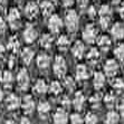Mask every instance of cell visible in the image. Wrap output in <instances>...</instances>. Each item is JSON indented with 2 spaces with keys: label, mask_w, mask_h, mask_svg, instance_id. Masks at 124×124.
Wrapping results in <instances>:
<instances>
[{
  "label": "cell",
  "mask_w": 124,
  "mask_h": 124,
  "mask_svg": "<svg viewBox=\"0 0 124 124\" xmlns=\"http://www.w3.org/2000/svg\"><path fill=\"white\" fill-rule=\"evenodd\" d=\"M53 1H56V0H53Z\"/></svg>",
  "instance_id": "obj_52"
},
{
  "label": "cell",
  "mask_w": 124,
  "mask_h": 124,
  "mask_svg": "<svg viewBox=\"0 0 124 124\" xmlns=\"http://www.w3.org/2000/svg\"><path fill=\"white\" fill-rule=\"evenodd\" d=\"M19 46H20V43L16 37H11L8 41V48L12 52H17L19 49Z\"/></svg>",
  "instance_id": "obj_33"
},
{
  "label": "cell",
  "mask_w": 124,
  "mask_h": 124,
  "mask_svg": "<svg viewBox=\"0 0 124 124\" xmlns=\"http://www.w3.org/2000/svg\"><path fill=\"white\" fill-rule=\"evenodd\" d=\"M29 82H30V78H29L28 72L26 69H21L20 72L18 73V76H17L18 86L20 87L21 90H26L29 85Z\"/></svg>",
  "instance_id": "obj_7"
},
{
  "label": "cell",
  "mask_w": 124,
  "mask_h": 124,
  "mask_svg": "<svg viewBox=\"0 0 124 124\" xmlns=\"http://www.w3.org/2000/svg\"><path fill=\"white\" fill-rule=\"evenodd\" d=\"M39 10H40V9H39L37 3H35L31 1V2L27 3L26 7H25V15H26L29 19H32V18H35L38 15Z\"/></svg>",
  "instance_id": "obj_10"
},
{
  "label": "cell",
  "mask_w": 124,
  "mask_h": 124,
  "mask_svg": "<svg viewBox=\"0 0 124 124\" xmlns=\"http://www.w3.org/2000/svg\"><path fill=\"white\" fill-rule=\"evenodd\" d=\"M103 101L106 105V107H108V108H113L116 105V102H117L116 101V96L113 93H107L103 97Z\"/></svg>",
  "instance_id": "obj_23"
},
{
  "label": "cell",
  "mask_w": 124,
  "mask_h": 124,
  "mask_svg": "<svg viewBox=\"0 0 124 124\" xmlns=\"http://www.w3.org/2000/svg\"><path fill=\"white\" fill-rule=\"evenodd\" d=\"M0 75H1V73H0Z\"/></svg>",
  "instance_id": "obj_53"
},
{
  "label": "cell",
  "mask_w": 124,
  "mask_h": 124,
  "mask_svg": "<svg viewBox=\"0 0 124 124\" xmlns=\"http://www.w3.org/2000/svg\"><path fill=\"white\" fill-rule=\"evenodd\" d=\"M0 79H1V82H2L5 85H10V84H11V82H12L11 73L8 72V70L1 73V75H0Z\"/></svg>",
  "instance_id": "obj_34"
},
{
  "label": "cell",
  "mask_w": 124,
  "mask_h": 124,
  "mask_svg": "<svg viewBox=\"0 0 124 124\" xmlns=\"http://www.w3.org/2000/svg\"><path fill=\"white\" fill-rule=\"evenodd\" d=\"M85 96H84V94L82 92H77L75 94V96H74V98H73V106H74V108L77 111H81L83 110L84 105H85Z\"/></svg>",
  "instance_id": "obj_15"
},
{
  "label": "cell",
  "mask_w": 124,
  "mask_h": 124,
  "mask_svg": "<svg viewBox=\"0 0 124 124\" xmlns=\"http://www.w3.org/2000/svg\"><path fill=\"white\" fill-rule=\"evenodd\" d=\"M3 100V92L1 91V88H0V102Z\"/></svg>",
  "instance_id": "obj_48"
},
{
  "label": "cell",
  "mask_w": 124,
  "mask_h": 124,
  "mask_svg": "<svg viewBox=\"0 0 124 124\" xmlns=\"http://www.w3.org/2000/svg\"><path fill=\"white\" fill-rule=\"evenodd\" d=\"M64 86L66 87L68 91H73L74 88H75V82H74V79H73L72 77H65V79H64Z\"/></svg>",
  "instance_id": "obj_36"
},
{
  "label": "cell",
  "mask_w": 124,
  "mask_h": 124,
  "mask_svg": "<svg viewBox=\"0 0 124 124\" xmlns=\"http://www.w3.org/2000/svg\"><path fill=\"white\" fill-rule=\"evenodd\" d=\"M19 124H31V123H30V121L27 117H23L20 120V122H19Z\"/></svg>",
  "instance_id": "obj_45"
},
{
  "label": "cell",
  "mask_w": 124,
  "mask_h": 124,
  "mask_svg": "<svg viewBox=\"0 0 124 124\" xmlns=\"http://www.w3.org/2000/svg\"><path fill=\"white\" fill-rule=\"evenodd\" d=\"M98 118L94 113H87L85 118H84V123L85 124H97Z\"/></svg>",
  "instance_id": "obj_35"
},
{
  "label": "cell",
  "mask_w": 124,
  "mask_h": 124,
  "mask_svg": "<svg viewBox=\"0 0 124 124\" xmlns=\"http://www.w3.org/2000/svg\"><path fill=\"white\" fill-rule=\"evenodd\" d=\"M54 73H55L57 76H64L65 73H66V69H67V66H66V62L64 59V57L62 56H56L55 61H54Z\"/></svg>",
  "instance_id": "obj_4"
},
{
  "label": "cell",
  "mask_w": 124,
  "mask_h": 124,
  "mask_svg": "<svg viewBox=\"0 0 124 124\" xmlns=\"http://www.w3.org/2000/svg\"><path fill=\"white\" fill-rule=\"evenodd\" d=\"M100 50L97 48H91L90 52L87 53V62H90L91 64H95L100 61Z\"/></svg>",
  "instance_id": "obj_21"
},
{
  "label": "cell",
  "mask_w": 124,
  "mask_h": 124,
  "mask_svg": "<svg viewBox=\"0 0 124 124\" xmlns=\"http://www.w3.org/2000/svg\"><path fill=\"white\" fill-rule=\"evenodd\" d=\"M63 105H69V101H68V98H64V101H63Z\"/></svg>",
  "instance_id": "obj_46"
},
{
  "label": "cell",
  "mask_w": 124,
  "mask_h": 124,
  "mask_svg": "<svg viewBox=\"0 0 124 124\" xmlns=\"http://www.w3.org/2000/svg\"><path fill=\"white\" fill-rule=\"evenodd\" d=\"M5 30H6V23H5L2 18H0V35L3 34Z\"/></svg>",
  "instance_id": "obj_41"
},
{
  "label": "cell",
  "mask_w": 124,
  "mask_h": 124,
  "mask_svg": "<svg viewBox=\"0 0 124 124\" xmlns=\"http://www.w3.org/2000/svg\"><path fill=\"white\" fill-rule=\"evenodd\" d=\"M48 90V86H47V84L45 83L44 79H38L37 83L35 84L34 86V91L38 94H45Z\"/></svg>",
  "instance_id": "obj_24"
},
{
  "label": "cell",
  "mask_w": 124,
  "mask_h": 124,
  "mask_svg": "<svg viewBox=\"0 0 124 124\" xmlns=\"http://www.w3.org/2000/svg\"><path fill=\"white\" fill-rule=\"evenodd\" d=\"M98 16L104 18H111L112 16V9L108 5H103L98 10Z\"/></svg>",
  "instance_id": "obj_27"
},
{
  "label": "cell",
  "mask_w": 124,
  "mask_h": 124,
  "mask_svg": "<svg viewBox=\"0 0 124 124\" xmlns=\"http://www.w3.org/2000/svg\"><path fill=\"white\" fill-rule=\"evenodd\" d=\"M7 18H8L9 25L14 29H17L19 27V25H20V14H19V11L16 8L10 9Z\"/></svg>",
  "instance_id": "obj_6"
},
{
  "label": "cell",
  "mask_w": 124,
  "mask_h": 124,
  "mask_svg": "<svg viewBox=\"0 0 124 124\" xmlns=\"http://www.w3.org/2000/svg\"><path fill=\"white\" fill-rule=\"evenodd\" d=\"M117 107H118V110H120V112H121L122 114L124 115V100H122V101L118 103Z\"/></svg>",
  "instance_id": "obj_43"
},
{
  "label": "cell",
  "mask_w": 124,
  "mask_h": 124,
  "mask_svg": "<svg viewBox=\"0 0 124 124\" xmlns=\"http://www.w3.org/2000/svg\"><path fill=\"white\" fill-rule=\"evenodd\" d=\"M7 2V0H0V6H5Z\"/></svg>",
  "instance_id": "obj_49"
},
{
  "label": "cell",
  "mask_w": 124,
  "mask_h": 124,
  "mask_svg": "<svg viewBox=\"0 0 124 124\" xmlns=\"http://www.w3.org/2000/svg\"><path fill=\"white\" fill-rule=\"evenodd\" d=\"M78 15L75 10H69L65 16V25H66L68 31L70 32H75L78 28Z\"/></svg>",
  "instance_id": "obj_1"
},
{
  "label": "cell",
  "mask_w": 124,
  "mask_h": 124,
  "mask_svg": "<svg viewBox=\"0 0 124 124\" xmlns=\"http://www.w3.org/2000/svg\"><path fill=\"white\" fill-rule=\"evenodd\" d=\"M111 35L115 40H121L124 38V26L121 23H115L111 28Z\"/></svg>",
  "instance_id": "obj_8"
},
{
  "label": "cell",
  "mask_w": 124,
  "mask_h": 124,
  "mask_svg": "<svg viewBox=\"0 0 124 124\" xmlns=\"http://www.w3.org/2000/svg\"><path fill=\"white\" fill-rule=\"evenodd\" d=\"M3 52H5V48L2 47V45H0V55H1V54H3Z\"/></svg>",
  "instance_id": "obj_50"
},
{
  "label": "cell",
  "mask_w": 124,
  "mask_h": 124,
  "mask_svg": "<svg viewBox=\"0 0 124 124\" xmlns=\"http://www.w3.org/2000/svg\"><path fill=\"white\" fill-rule=\"evenodd\" d=\"M21 58L25 64H29L34 58V52L30 48H25L21 53Z\"/></svg>",
  "instance_id": "obj_26"
},
{
  "label": "cell",
  "mask_w": 124,
  "mask_h": 124,
  "mask_svg": "<svg viewBox=\"0 0 124 124\" xmlns=\"http://www.w3.org/2000/svg\"><path fill=\"white\" fill-rule=\"evenodd\" d=\"M74 1H76V0H63V3L65 7H70L74 3Z\"/></svg>",
  "instance_id": "obj_44"
},
{
  "label": "cell",
  "mask_w": 124,
  "mask_h": 124,
  "mask_svg": "<svg viewBox=\"0 0 124 124\" xmlns=\"http://www.w3.org/2000/svg\"><path fill=\"white\" fill-rule=\"evenodd\" d=\"M6 105L8 107V110H17L18 107L21 105V101L17 95L10 94L6 100Z\"/></svg>",
  "instance_id": "obj_13"
},
{
  "label": "cell",
  "mask_w": 124,
  "mask_h": 124,
  "mask_svg": "<svg viewBox=\"0 0 124 124\" xmlns=\"http://www.w3.org/2000/svg\"><path fill=\"white\" fill-rule=\"evenodd\" d=\"M62 27H63V20L61 19V17L57 15H52L48 20V28L50 29V31L56 34L61 30Z\"/></svg>",
  "instance_id": "obj_5"
},
{
  "label": "cell",
  "mask_w": 124,
  "mask_h": 124,
  "mask_svg": "<svg viewBox=\"0 0 124 124\" xmlns=\"http://www.w3.org/2000/svg\"><path fill=\"white\" fill-rule=\"evenodd\" d=\"M118 122H120V114L117 112L112 110L107 112L105 117V124H118Z\"/></svg>",
  "instance_id": "obj_20"
},
{
  "label": "cell",
  "mask_w": 124,
  "mask_h": 124,
  "mask_svg": "<svg viewBox=\"0 0 124 124\" xmlns=\"http://www.w3.org/2000/svg\"><path fill=\"white\" fill-rule=\"evenodd\" d=\"M53 44V37L50 35H43L40 38V46L44 48H49Z\"/></svg>",
  "instance_id": "obj_30"
},
{
  "label": "cell",
  "mask_w": 124,
  "mask_h": 124,
  "mask_svg": "<svg viewBox=\"0 0 124 124\" xmlns=\"http://www.w3.org/2000/svg\"><path fill=\"white\" fill-rule=\"evenodd\" d=\"M97 28L94 25H87L83 30V39L88 44H93L97 40Z\"/></svg>",
  "instance_id": "obj_2"
},
{
  "label": "cell",
  "mask_w": 124,
  "mask_h": 124,
  "mask_svg": "<svg viewBox=\"0 0 124 124\" xmlns=\"http://www.w3.org/2000/svg\"><path fill=\"white\" fill-rule=\"evenodd\" d=\"M122 0H113V2L114 3H118V2H121Z\"/></svg>",
  "instance_id": "obj_51"
},
{
  "label": "cell",
  "mask_w": 124,
  "mask_h": 124,
  "mask_svg": "<svg viewBox=\"0 0 124 124\" xmlns=\"http://www.w3.org/2000/svg\"><path fill=\"white\" fill-rule=\"evenodd\" d=\"M76 1H77L78 7H81V8H85V7L88 5V1H90V0H76Z\"/></svg>",
  "instance_id": "obj_40"
},
{
  "label": "cell",
  "mask_w": 124,
  "mask_h": 124,
  "mask_svg": "<svg viewBox=\"0 0 124 124\" xmlns=\"http://www.w3.org/2000/svg\"><path fill=\"white\" fill-rule=\"evenodd\" d=\"M49 91L54 94V95H58L62 92V84L58 81H53L49 85Z\"/></svg>",
  "instance_id": "obj_29"
},
{
  "label": "cell",
  "mask_w": 124,
  "mask_h": 124,
  "mask_svg": "<svg viewBox=\"0 0 124 124\" xmlns=\"http://www.w3.org/2000/svg\"><path fill=\"white\" fill-rule=\"evenodd\" d=\"M37 110H38V113H39L41 116H46L49 113V111H50V104L46 101H43L38 104Z\"/></svg>",
  "instance_id": "obj_25"
},
{
  "label": "cell",
  "mask_w": 124,
  "mask_h": 124,
  "mask_svg": "<svg viewBox=\"0 0 124 124\" xmlns=\"http://www.w3.org/2000/svg\"><path fill=\"white\" fill-rule=\"evenodd\" d=\"M54 124H67L68 122V115L63 108H58L54 114Z\"/></svg>",
  "instance_id": "obj_12"
},
{
  "label": "cell",
  "mask_w": 124,
  "mask_h": 124,
  "mask_svg": "<svg viewBox=\"0 0 124 124\" xmlns=\"http://www.w3.org/2000/svg\"><path fill=\"white\" fill-rule=\"evenodd\" d=\"M75 76L77 81H86L90 77V70L85 65H78L75 70Z\"/></svg>",
  "instance_id": "obj_11"
},
{
  "label": "cell",
  "mask_w": 124,
  "mask_h": 124,
  "mask_svg": "<svg viewBox=\"0 0 124 124\" xmlns=\"http://www.w3.org/2000/svg\"><path fill=\"white\" fill-rule=\"evenodd\" d=\"M49 64H50V58L46 54H40L37 57V65L39 68H41V69L47 68L49 66Z\"/></svg>",
  "instance_id": "obj_22"
},
{
  "label": "cell",
  "mask_w": 124,
  "mask_h": 124,
  "mask_svg": "<svg viewBox=\"0 0 124 124\" xmlns=\"http://www.w3.org/2000/svg\"><path fill=\"white\" fill-rule=\"evenodd\" d=\"M102 100H103V98L101 97V95L95 94L94 96H92V97H91L90 103H91V105H92L93 107H97V106H100V104H101Z\"/></svg>",
  "instance_id": "obj_38"
},
{
  "label": "cell",
  "mask_w": 124,
  "mask_h": 124,
  "mask_svg": "<svg viewBox=\"0 0 124 124\" xmlns=\"http://www.w3.org/2000/svg\"><path fill=\"white\" fill-rule=\"evenodd\" d=\"M96 43H97L98 47L102 49V50H108L111 47V45H112V40H111V38L108 37V36H105V35H103V36H101V37L97 38V40H96Z\"/></svg>",
  "instance_id": "obj_18"
},
{
  "label": "cell",
  "mask_w": 124,
  "mask_h": 124,
  "mask_svg": "<svg viewBox=\"0 0 124 124\" xmlns=\"http://www.w3.org/2000/svg\"><path fill=\"white\" fill-rule=\"evenodd\" d=\"M21 106H23V111L29 114V113H31L32 111L35 110V102L32 100V97L30 95H27L23 97V102H21Z\"/></svg>",
  "instance_id": "obj_16"
},
{
  "label": "cell",
  "mask_w": 124,
  "mask_h": 124,
  "mask_svg": "<svg viewBox=\"0 0 124 124\" xmlns=\"http://www.w3.org/2000/svg\"><path fill=\"white\" fill-rule=\"evenodd\" d=\"M85 53V45L82 41H76L72 47V54L76 58H82Z\"/></svg>",
  "instance_id": "obj_17"
},
{
  "label": "cell",
  "mask_w": 124,
  "mask_h": 124,
  "mask_svg": "<svg viewBox=\"0 0 124 124\" xmlns=\"http://www.w3.org/2000/svg\"><path fill=\"white\" fill-rule=\"evenodd\" d=\"M112 86L114 88V91L117 93H121L124 91V81L121 78H115L112 83Z\"/></svg>",
  "instance_id": "obj_32"
},
{
  "label": "cell",
  "mask_w": 124,
  "mask_h": 124,
  "mask_svg": "<svg viewBox=\"0 0 124 124\" xmlns=\"http://www.w3.org/2000/svg\"><path fill=\"white\" fill-rule=\"evenodd\" d=\"M120 15H121V17L124 18V6L121 8V10H120Z\"/></svg>",
  "instance_id": "obj_47"
},
{
  "label": "cell",
  "mask_w": 124,
  "mask_h": 124,
  "mask_svg": "<svg viewBox=\"0 0 124 124\" xmlns=\"http://www.w3.org/2000/svg\"><path fill=\"white\" fill-rule=\"evenodd\" d=\"M114 56L117 61H124V44H118L115 47Z\"/></svg>",
  "instance_id": "obj_28"
},
{
  "label": "cell",
  "mask_w": 124,
  "mask_h": 124,
  "mask_svg": "<svg viewBox=\"0 0 124 124\" xmlns=\"http://www.w3.org/2000/svg\"><path fill=\"white\" fill-rule=\"evenodd\" d=\"M43 12V15L45 17H49V16H52L53 14V10H54V6H53V3L48 0H44L43 2L40 3V8H39Z\"/></svg>",
  "instance_id": "obj_19"
},
{
  "label": "cell",
  "mask_w": 124,
  "mask_h": 124,
  "mask_svg": "<svg viewBox=\"0 0 124 124\" xmlns=\"http://www.w3.org/2000/svg\"><path fill=\"white\" fill-rule=\"evenodd\" d=\"M105 83H106V77H105V74L101 72H96L94 74V77H93V85L96 90H102L104 86H105Z\"/></svg>",
  "instance_id": "obj_9"
},
{
  "label": "cell",
  "mask_w": 124,
  "mask_h": 124,
  "mask_svg": "<svg viewBox=\"0 0 124 124\" xmlns=\"http://www.w3.org/2000/svg\"><path fill=\"white\" fill-rule=\"evenodd\" d=\"M120 70V65H118L116 59H108L104 65V73L108 77H115Z\"/></svg>",
  "instance_id": "obj_3"
},
{
  "label": "cell",
  "mask_w": 124,
  "mask_h": 124,
  "mask_svg": "<svg viewBox=\"0 0 124 124\" xmlns=\"http://www.w3.org/2000/svg\"><path fill=\"white\" fill-rule=\"evenodd\" d=\"M111 23V18H104V17H100V20H98V25L102 29H106L110 27Z\"/></svg>",
  "instance_id": "obj_39"
},
{
  "label": "cell",
  "mask_w": 124,
  "mask_h": 124,
  "mask_svg": "<svg viewBox=\"0 0 124 124\" xmlns=\"http://www.w3.org/2000/svg\"><path fill=\"white\" fill-rule=\"evenodd\" d=\"M69 45H70V41H69V39L66 37V36H61V37L58 38L57 46L61 49L65 50V49H67L69 47Z\"/></svg>",
  "instance_id": "obj_31"
},
{
  "label": "cell",
  "mask_w": 124,
  "mask_h": 124,
  "mask_svg": "<svg viewBox=\"0 0 124 124\" xmlns=\"http://www.w3.org/2000/svg\"><path fill=\"white\" fill-rule=\"evenodd\" d=\"M37 30L35 29V27L32 26H28L25 30H23V39L28 44L35 41V39L37 38Z\"/></svg>",
  "instance_id": "obj_14"
},
{
  "label": "cell",
  "mask_w": 124,
  "mask_h": 124,
  "mask_svg": "<svg viewBox=\"0 0 124 124\" xmlns=\"http://www.w3.org/2000/svg\"><path fill=\"white\" fill-rule=\"evenodd\" d=\"M96 14H97V11L95 10V8H94V7H91V8L88 9V10H87V15H88V16H90L91 18L95 17V15H96Z\"/></svg>",
  "instance_id": "obj_42"
},
{
  "label": "cell",
  "mask_w": 124,
  "mask_h": 124,
  "mask_svg": "<svg viewBox=\"0 0 124 124\" xmlns=\"http://www.w3.org/2000/svg\"><path fill=\"white\" fill-rule=\"evenodd\" d=\"M70 124H84V118L78 113H74L70 115Z\"/></svg>",
  "instance_id": "obj_37"
}]
</instances>
